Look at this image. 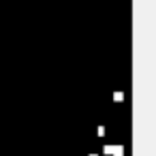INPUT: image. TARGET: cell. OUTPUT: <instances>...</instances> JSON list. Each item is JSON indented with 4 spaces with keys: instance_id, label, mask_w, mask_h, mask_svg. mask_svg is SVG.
Masks as SVG:
<instances>
[{
    "instance_id": "1",
    "label": "cell",
    "mask_w": 156,
    "mask_h": 156,
    "mask_svg": "<svg viewBox=\"0 0 156 156\" xmlns=\"http://www.w3.org/2000/svg\"><path fill=\"white\" fill-rule=\"evenodd\" d=\"M111 154H113V156H124V152H122V147H118V145L113 147V152H111Z\"/></svg>"
},
{
    "instance_id": "2",
    "label": "cell",
    "mask_w": 156,
    "mask_h": 156,
    "mask_svg": "<svg viewBox=\"0 0 156 156\" xmlns=\"http://www.w3.org/2000/svg\"><path fill=\"white\" fill-rule=\"evenodd\" d=\"M113 98H115V101H122L124 96H122V92H115V94H113Z\"/></svg>"
}]
</instances>
